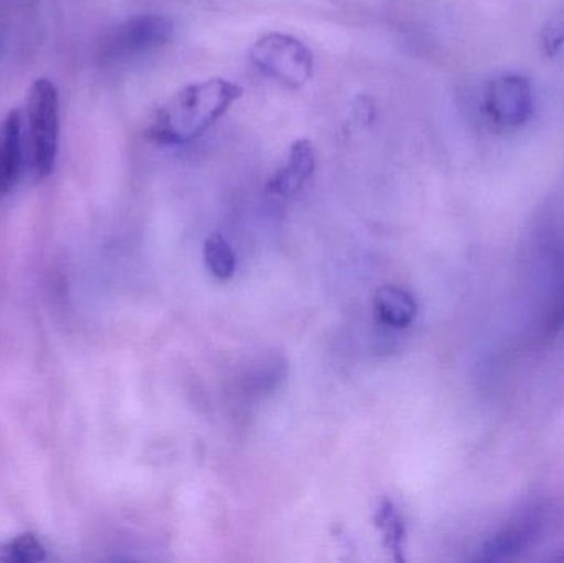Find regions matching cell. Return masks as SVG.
Segmentation results:
<instances>
[{
	"label": "cell",
	"mask_w": 564,
	"mask_h": 563,
	"mask_svg": "<svg viewBox=\"0 0 564 563\" xmlns=\"http://www.w3.org/2000/svg\"><path fill=\"white\" fill-rule=\"evenodd\" d=\"M243 89L224 78L192 83L175 93L152 119L148 138L162 145H184L212 128Z\"/></svg>",
	"instance_id": "cell-1"
},
{
	"label": "cell",
	"mask_w": 564,
	"mask_h": 563,
	"mask_svg": "<svg viewBox=\"0 0 564 563\" xmlns=\"http://www.w3.org/2000/svg\"><path fill=\"white\" fill-rule=\"evenodd\" d=\"M30 164L36 178L52 174L58 155V91L50 79L33 83L26 105Z\"/></svg>",
	"instance_id": "cell-2"
},
{
	"label": "cell",
	"mask_w": 564,
	"mask_h": 563,
	"mask_svg": "<svg viewBox=\"0 0 564 563\" xmlns=\"http://www.w3.org/2000/svg\"><path fill=\"white\" fill-rule=\"evenodd\" d=\"M250 58L264 76L289 89L302 88L314 72L311 48L285 33L274 32L261 36L251 46Z\"/></svg>",
	"instance_id": "cell-3"
},
{
	"label": "cell",
	"mask_w": 564,
	"mask_h": 563,
	"mask_svg": "<svg viewBox=\"0 0 564 563\" xmlns=\"http://www.w3.org/2000/svg\"><path fill=\"white\" fill-rule=\"evenodd\" d=\"M175 35L174 20L161 13H142L116 26L105 45L106 63H129L149 53L158 52L171 43Z\"/></svg>",
	"instance_id": "cell-4"
},
{
	"label": "cell",
	"mask_w": 564,
	"mask_h": 563,
	"mask_svg": "<svg viewBox=\"0 0 564 563\" xmlns=\"http://www.w3.org/2000/svg\"><path fill=\"white\" fill-rule=\"evenodd\" d=\"M484 109L497 128H522L535 111L532 82L522 75L497 76L487 85Z\"/></svg>",
	"instance_id": "cell-5"
},
{
	"label": "cell",
	"mask_w": 564,
	"mask_h": 563,
	"mask_svg": "<svg viewBox=\"0 0 564 563\" xmlns=\"http://www.w3.org/2000/svg\"><path fill=\"white\" fill-rule=\"evenodd\" d=\"M549 526V508L533 502L520 509L496 535L484 544L480 561L499 562L529 551L540 541Z\"/></svg>",
	"instance_id": "cell-6"
},
{
	"label": "cell",
	"mask_w": 564,
	"mask_h": 563,
	"mask_svg": "<svg viewBox=\"0 0 564 563\" xmlns=\"http://www.w3.org/2000/svg\"><path fill=\"white\" fill-rule=\"evenodd\" d=\"M315 172L314 145L307 139L292 142L288 159L268 181L267 194L273 198H292L304 188Z\"/></svg>",
	"instance_id": "cell-7"
},
{
	"label": "cell",
	"mask_w": 564,
	"mask_h": 563,
	"mask_svg": "<svg viewBox=\"0 0 564 563\" xmlns=\"http://www.w3.org/2000/svg\"><path fill=\"white\" fill-rule=\"evenodd\" d=\"M22 116L9 112L0 128V201L19 181L23 164Z\"/></svg>",
	"instance_id": "cell-8"
},
{
	"label": "cell",
	"mask_w": 564,
	"mask_h": 563,
	"mask_svg": "<svg viewBox=\"0 0 564 563\" xmlns=\"http://www.w3.org/2000/svg\"><path fill=\"white\" fill-rule=\"evenodd\" d=\"M375 310L383 323L393 327H408L417 314L413 296L397 286H384L375 296Z\"/></svg>",
	"instance_id": "cell-9"
},
{
	"label": "cell",
	"mask_w": 564,
	"mask_h": 563,
	"mask_svg": "<svg viewBox=\"0 0 564 563\" xmlns=\"http://www.w3.org/2000/svg\"><path fill=\"white\" fill-rule=\"evenodd\" d=\"M375 526L383 535V544L387 551L393 555L394 561L404 562V541H406V528L398 512L397 506L391 501H383L375 515Z\"/></svg>",
	"instance_id": "cell-10"
},
{
	"label": "cell",
	"mask_w": 564,
	"mask_h": 563,
	"mask_svg": "<svg viewBox=\"0 0 564 563\" xmlns=\"http://www.w3.org/2000/svg\"><path fill=\"white\" fill-rule=\"evenodd\" d=\"M204 258L208 271L217 280H230L237 270V257H235L234 248L220 234H214L205 241Z\"/></svg>",
	"instance_id": "cell-11"
},
{
	"label": "cell",
	"mask_w": 564,
	"mask_h": 563,
	"mask_svg": "<svg viewBox=\"0 0 564 563\" xmlns=\"http://www.w3.org/2000/svg\"><path fill=\"white\" fill-rule=\"evenodd\" d=\"M46 559V548L35 534L15 535L0 544V562L2 563H36Z\"/></svg>",
	"instance_id": "cell-12"
},
{
	"label": "cell",
	"mask_w": 564,
	"mask_h": 563,
	"mask_svg": "<svg viewBox=\"0 0 564 563\" xmlns=\"http://www.w3.org/2000/svg\"><path fill=\"white\" fill-rule=\"evenodd\" d=\"M543 52L549 56H556L564 48V6L556 10L542 29Z\"/></svg>",
	"instance_id": "cell-13"
}]
</instances>
